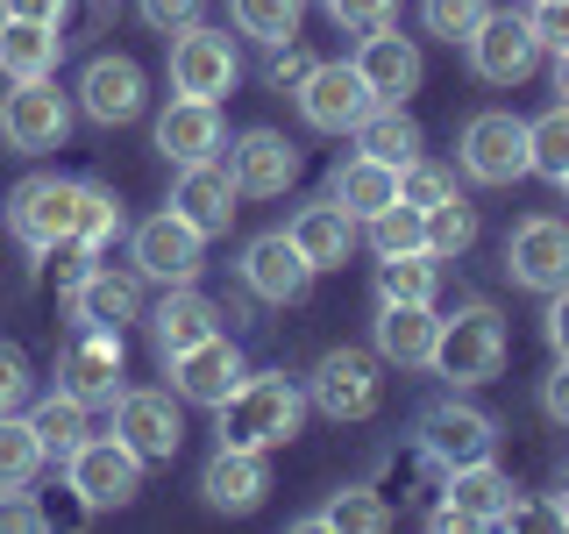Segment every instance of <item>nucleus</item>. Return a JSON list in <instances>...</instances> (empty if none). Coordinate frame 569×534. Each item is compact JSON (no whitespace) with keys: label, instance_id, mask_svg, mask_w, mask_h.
<instances>
[{"label":"nucleus","instance_id":"f257e3e1","mask_svg":"<svg viewBox=\"0 0 569 534\" xmlns=\"http://www.w3.org/2000/svg\"><path fill=\"white\" fill-rule=\"evenodd\" d=\"M221 449H284L307 421V392H299L284 370H242V385L228 392L221 406Z\"/></svg>","mask_w":569,"mask_h":534},{"label":"nucleus","instance_id":"f03ea898","mask_svg":"<svg viewBox=\"0 0 569 534\" xmlns=\"http://www.w3.org/2000/svg\"><path fill=\"white\" fill-rule=\"evenodd\" d=\"M427 370L449 378L456 392L462 385H491L498 370H506V320H498V307H485V299L456 307L441 320V335H435V364Z\"/></svg>","mask_w":569,"mask_h":534},{"label":"nucleus","instance_id":"7ed1b4c3","mask_svg":"<svg viewBox=\"0 0 569 534\" xmlns=\"http://www.w3.org/2000/svg\"><path fill=\"white\" fill-rule=\"evenodd\" d=\"M456 165L470 186H520L533 171L527 157V121L506 115V107H485V115L462 121V142H456Z\"/></svg>","mask_w":569,"mask_h":534},{"label":"nucleus","instance_id":"20e7f679","mask_svg":"<svg viewBox=\"0 0 569 534\" xmlns=\"http://www.w3.org/2000/svg\"><path fill=\"white\" fill-rule=\"evenodd\" d=\"M64 485L79 492V506H93V513L129 506V498L142 492V456L121 435H86L79 449L64 456Z\"/></svg>","mask_w":569,"mask_h":534},{"label":"nucleus","instance_id":"39448f33","mask_svg":"<svg viewBox=\"0 0 569 534\" xmlns=\"http://www.w3.org/2000/svg\"><path fill=\"white\" fill-rule=\"evenodd\" d=\"M64 136H71V100L50 79H14V93H0V142L14 157L64 150Z\"/></svg>","mask_w":569,"mask_h":534},{"label":"nucleus","instance_id":"423d86ee","mask_svg":"<svg viewBox=\"0 0 569 534\" xmlns=\"http://www.w3.org/2000/svg\"><path fill=\"white\" fill-rule=\"evenodd\" d=\"M292 100H299V121L320 136H349L356 121L378 107V93L363 86V71H356V58H328V65H313L307 79L292 86Z\"/></svg>","mask_w":569,"mask_h":534},{"label":"nucleus","instance_id":"0eeeda50","mask_svg":"<svg viewBox=\"0 0 569 534\" xmlns=\"http://www.w3.org/2000/svg\"><path fill=\"white\" fill-rule=\"evenodd\" d=\"M71 214H79V178H58V171H36L8 192V236L43 257L50 243L71 236Z\"/></svg>","mask_w":569,"mask_h":534},{"label":"nucleus","instance_id":"6e6552de","mask_svg":"<svg viewBox=\"0 0 569 534\" xmlns=\"http://www.w3.org/2000/svg\"><path fill=\"white\" fill-rule=\"evenodd\" d=\"M506 278L520 285V293H556L569 285V221L562 214H527L520 228L506 236Z\"/></svg>","mask_w":569,"mask_h":534},{"label":"nucleus","instance_id":"1a4fd4ad","mask_svg":"<svg viewBox=\"0 0 569 534\" xmlns=\"http://www.w3.org/2000/svg\"><path fill=\"white\" fill-rule=\"evenodd\" d=\"M420 456L435 463V471L485 463V456H498V421L477 414V406H462V399H435L420 414Z\"/></svg>","mask_w":569,"mask_h":534},{"label":"nucleus","instance_id":"9d476101","mask_svg":"<svg viewBox=\"0 0 569 534\" xmlns=\"http://www.w3.org/2000/svg\"><path fill=\"white\" fill-rule=\"evenodd\" d=\"M378 356L370 349H328L313 364V385H307V406H320L328 421H370L378 414Z\"/></svg>","mask_w":569,"mask_h":534},{"label":"nucleus","instance_id":"9b49d317","mask_svg":"<svg viewBox=\"0 0 569 534\" xmlns=\"http://www.w3.org/2000/svg\"><path fill=\"white\" fill-rule=\"evenodd\" d=\"M129 249H136V271H142V278H157V285H192V278H200V257H207V236H200V228H192L178 207H164V214H150V221H136Z\"/></svg>","mask_w":569,"mask_h":534},{"label":"nucleus","instance_id":"f8f14e48","mask_svg":"<svg viewBox=\"0 0 569 534\" xmlns=\"http://www.w3.org/2000/svg\"><path fill=\"white\" fill-rule=\"evenodd\" d=\"M236 79H242V58H236V43H228L221 29L192 22V29L171 36V93L221 100V93H236Z\"/></svg>","mask_w":569,"mask_h":534},{"label":"nucleus","instance_id":"ddd939ff","mask_svg":"<svg viewBox=\"0 0 569 534\" xmlns=\"http://www.w3.org/2000/svg\"><path fill=\"white\" fill-rule=\"evenodd\" d=\"M114 435L129 442L142 463H171L186 449V414H178V392H150V385H121L114 399Z\"/></svg>","mask_w":569,"mask_h":534},{"label":"nucleus","instance_id":"4468645a","mask_svg":"<svg viewBox=\"0 0 569 534\" xmlns=\"http://www.w3.org/2000/svg\"><path fill=\"white\" fill-rule=\"evenodd\" d=\"M64 392L93 414V406H114L121 399V328H79L58 364Z\"/></svg>","mask_w":569,"mask_h":534},{"label":"nucleus","instance_id":"2eb2a0df","mask_svg":"<svg viewBox=\"0 0 569 534\" xmlns=\"http://www.w3.org/2000/svg\"><path fill=\"white\" fill-rule=\"evenodd\" d=\"M236 271H242L249 293L271 299V307H292V299H307V285H313V264L299 257V243L284 236V228H271V236H249Z\"/></svg>","mask_w":569,"mask_h":534},{"label":"nucleus","instance_id":"dca6fc26","mask_svg":"<svg viewBox=\"0 0 569 534\" xmlns=\"http://www.w3.org/2000/svg\"><path fill=\"white\" fill-rule=\"evenodd\" d=\"M441 506H435V527H498V513L512 506V477L498 463H462V471H441Z\"/></svg>","mask_w":569,"mask_h":534},{"label":"nucleus","instance_id":"f3484780","mask_svg":"<svg viewBox=\"0 0 569 534\" xmlns=\"http://www.w3.org/2000/svg\"><path fill=\"white\" fill-rule=\"evenodd\" d=\"M462 50H470V71H477L485 86H520L527 71L541 65V43H533L527 14H498V8L485 14V29H477Z\"/></svg>","mask_w":569,"mask_h":534},{"label":"nucleus","instance_id":"a211bd4d","mask_svg":"<svg viewBox=\"0 0 569 534\" xmlns=\"http://www.w3.org/2000/svg\"><path fill=\"white\" fill-rule=\"evenodd\" d=\"M164 370H171V392L186 406H221L228 392L242 385V349L228 343V335H207V343L164 356Z\"/></svg>","mask_w":569,"mask_h":534},{"label":"nucleus","instance_id":"6ab92c4d","mask_svg":"<svg viewBox=\"0 0 569 534\" xmlns=\"http://www.w3.org/2000/svg\"><path fill=\"white\" fill-rule=\"evenodd\" d=\"M142 65L121 58V50H107V58H93L79 71V115L100 121V129H114V121H136L142 115Z\"/></svg>","mask_w":569,"mask_h":534},{"label":"nucleus","instance_id":"aec40b11","mask_svg":"<svg viewBox=\"0 0 569 534\" xmlns=\"http://www.w3.org/2000/svg\"><path fill=\"white\" fill-rule=\"evenodd\" d=\"M157 150L171 165H207V157L228 150V121H221V100H192L178 93L164 115H157Z\"/></svg>","mask_w":569,"mask_h":534},{"label":"nucleus","instance_id":"412c9836","mask_svg":"<svg viewBox=\"0 0 569 534\" xmlns=\"http://www.w3.org/2000/svg\"><path fill=\"white\" fill-rule=\"evenodd\" d=\"M435 335H441L435 307H413V299H378V320H370V349H378V364L427 370V364H435Z\"/></svg>","mask_w":569,"mask_h":534},{"label":"nucleus","instance_id":"4be33fe9","mask_svg":"<svg viewBox=\"0 0 569 534\" xmlns=\"http://www.w3.org/2000/svg\"><path fill=\"white\" fill-rule=\"evenodd\" d=\"M228 171H236L242 200H278L299 178V150L278 129H249V136H236V150H228Z\"/></svg>","mask_w":569,"mask_h":534},{"label":"nucleus","instance_id":"5701e85b","mask_svg":"<svg viewBox=\"0 0 569 534\" xmlns=\"http://www.w3.org/2000/svg\"><path fill=\"white\" fill-rule=\"evenodd\" d=\"M236 171L221 165V157H207V165H178V186H171V207L186 214L200 236H228V221H236Z\"/></svg>","mask_w":569,"mask_h":534},{"label":"nucleus","instance_id":"b1692460","mask_svg":"<svg viewBox=\"0 0 569 534\" xmlns=\"http://www.w3.org/2000/svg\"><path fill=\"white\" fill-rule=\"evenodd\" d=\"M64 307L79 328H129V320H142V271H107V264H93L64 293Z\"/></svg>","mask_w":569,"mask_h":534},{"label":"nucleus","instance_id":"393cba45","mask_svg":"<svg viewBox=\"0 0 569 534\" xmlns=\"http://www.w3.org/2000/svg\"><path fill=\"white\" fill-rule=\"evenodd\" d=\"M200 492L213 513H257L263 492H271V463H263V449H213L207 471H200Z\"/></svg>","mask_w":569,"mask_h":534},{"label":"nucleus","instance_id":"a878e982","mask_svg":"<svg viewBox=\"0 0 569 534\" xmlns=\"http://www.w3.org/2000/svg\"><path fill=\"white\" fill-rule=\"evenodd\" d=\"M356 71H363V86L378 100H406V93H420V43L413 36H399V29H370L363 43H356Z\"/></svg>","mask_w":569,"mask_h":534},{"label":"nucleus","instance_id":"bb28decb","mask_svg":"<svg viewBox=\"0 0 569 534\" xmlns=\"http://www.w3.org/2000/svg\"><path fill=\"white\" fill-rule=\"evenodd\" d=\"M284 236L299 243V257H307L313 271H342L349 249H356V214H342L335 192H320V200H307L292 221H284Z\"/></svg>","mask_w":569,"mask_h":534},{"label":"nucleus","instance_id":"cd10ccee","mask_svg":"<svg viewBox=\"0 0 569 534\" xmlns=\"http://www.w3.org/2000/svg\"><path fill=\"white\" fill-rule=\"evenodd\" d=\"M207 335H221V307H213L200 285H164V299L150 307V343H157V356H178V349L207 343Z\"/></svg>","mask_w":569,"mask_h":534},{"label":"nucleus","instance_id":"c85d7f7f","mask_svg":"<svg viewBox=\"0 0 569 534\" xmlns=\"http://www.w3.org/2000/svg\"><path fill=\"white\" fill-rule=\"evenodd\" d=\"M58 58H64V29L0 14V71L8 79H58Z\"/></svg>","mask_w":569,"mask_h":534},{"label":"nucleus","instance_id":"c756f323","mask_svg":"<svg viewBox=\"0 0 569 534\" xmlns=\"http://www.w3.org/2000/svg\"><path fill=\"white\" fill-rule=\"evenodd\" d=\"M349 136H356V150H363V157H378V165H391V171L420 157V121L406 115V100H378Z\"/></svg>","mask_w":569,"mask_h":534},{"label":"nucleus","instance_id":"7c9ffc66","mask_svg":"<svg viewBox=\"0 0 569 534\" xmlns=\"http://www.w3.org/2000/svg\"><path fill=\"white\" fill-rule=\"evenodd\" d=\"M328 192L342 200V214H356V228H363V221H370L378 207H391V200H399V171L356 150L349 165H335V186H328Z\"/></svg>","mask_w":569,"mask_h":534},{"label":"nucleus","instance_id":"2f4dec72","mask_svg":"<svg viewBox=\"0 0 569 534\" xmlns=\"http://www.w3.org/2000/svg\"><path fill=\"white\" fill-rule=\"evenodd\" d=\"M435 293H441V257H427V249L378 257V299H413V307H435Z\"/></svg>","mask_w":569,"mask_h":534},{"label":"nucleus","instance_id":"473e14b6","mask_svg":"<svg viewBox=\"0 0 569 534\" xmlns=\"http://www.w3.org/2000/svg\"><path fill=\"white\" fill-rule=\"evenodd\" d=\"M29 421H36V442H43V456H58V463L79 449L86 435H93V427H86V406L71 399L64 385L50 392V399H36V406H29Z\"/></svg>","mask_w":569,"mask_h":534},{"label":"nucleus","instance_id":"72a5a7b5","mask_svg":"<svg viewBox=\"0 0 569 534\" xmlns=\"http://www.w3.org/2000/svg\"><path fill=\"white\" fill-rule=\"evenodd\" d=\"M36 471H43V442H36V421L8 406V414H0V492L36 485Z\"/></svg>","mask_w":569,"mask_h":534},{"label":"nucleus","instance_id":"f704fd0d","mask_svg":"<svg viewBox=\"0 0 569 534\" xmlns=\"http://www.w3.org/2000/svg\"><path fill=\"white\" fill-rule=\"evenodd\" d=\"M313 521L328 527V534H385V527H391V506H385L370 485H342L328 506L313 513Z\"/></svg>","mask_w":569,"mask_h":534},{"label":"nucleus","instance_id":"c9c22d12","mask_svg":"<svg viewBox=\"0 0 569 534\" xmlns=\"http://www.w3.org/2000/svg\"><path fill=\"white\" fill-rule=\"evenodd\" d=\"M420 221H427V257H441V264L462 257V249L477 243V207L456 200V192H449V200H435V207H420Z\"/></svg>","mask_w":569,"mask_h":534},{"label":"nucleus","instance_id":"e433bc0d","mask_svg":"<svg viewBox=\"0 0 569 534\" xmlns=\"http://www.w3.org/2000/svg\"><path fill=\"white\" fill-rule=\"evenodd\" d=\"M228 14L257 43H292L299 22H307V0H228Z\"/></svg>","mask_w":569,"mask_h":534},{"label":"nucleus","instance_id":"4c0bfd02","mask_svg":"<svg viewBox=\"0 0 569 534\" xmlns=\"http://www.w3.org/2000/svg\"><path fill=\"white\" fill-rule=\"evenodd\" d=\"M129 228V214H121V200L107 186H93V178H79V214H71V236H79L86 249H107Z\"/></svg>","mask_w":569,"mask_h":534},{"label":"nucleus","instance_id":"58836bf2","mask_svg":"<svg viewBox=\"0 0 569 534\" xmlns=\"http://www.w3.org/2000/svg\"><path fill=\"white\" fill-rule=\"evenodd\" d=\"M527 157H533V171H541V178H562L569 171V100H556L548 115L527 121Z\"/></svg>","mask_w":569,"mask_h":534},{"label":"nucleus","instance_id":"ea45409f","mask_svg":"<svg viewBox=\"0 0 569 534\" xmlns=\"http://www.w3.org/2000/svg\"><path fill=\"white\" fill-rule=\"evenodd\" d=\"M363 228H370V249H378V257H399V249H427V221H420V207H406V200L378 207Z\"/></svg>","mask_w":569,"mask_h":534},{"label":"nucleus","instance_id":"a19ab883","mask_svg":"<svg viewBox=\"0 0 569 534\" xmlns=\"http://www.w3.org/2000/svg\"><path fill=\"white\" fill-rule=\"evenodd\" d=\"M491 0H420V22L427 36H441V43H470L477 29H485Z\"/></svg>","mask_w":569,"mask_h":534},{"label":"nucleus","instance_id":"79ce46f5","mask_svg":"<svg viewBox=\"0 0 569 534\" xmlns=\"http://www.w3.org/2000/svg\"><path fill=\"white\" fill-rule=\"evenodd\" d=\"M449 192H456V171L427 165V157L399 165V200H406V207H435V200H449Z\"/></svg>","mask_w":569,"mask_h":534},{"label":"nucleus","instance_id":"37998d69","mask_svg":"<svg viewBox=\"0 0 569 534\" xmlns=\"http://www.w3.org/2000/svg\"><path fill=\"white\" fill-rule=\"evenodd\" d=\"M328 14H335L349 36H370V29H385L391 14H399V0H328Z\"/></svg>","mask_w":569,"mask_h":534},{"label":"nucleus","instance_id":"c03bdc74","mask_svg":"<svg viewBox=\"0 0 569 534\" xmlns=\"http://www.w3.org/2000/svg\"><path fill=\"white\" fill-rule=\"evenodd\" d=\"M43 527H50V513L29 498V485L0 492V534H43Z\"/></svg>","mask_w":569,"mask_h":534},{"label":"nucleus","instance_id":"a18cd8bd","mask_svg":"<svg viewBox=\"0 0 569 534\" xmlns=\"http://www.w3.org/2000/svg\"><path fill=\"white\" fill-rule=\"evenodd\" d=\"M29 385H36V370H29L22 343H0V414H8V406H22V399H29Z\"/></svg>","mask_w":569,"mask_h":534},{"label":"nucleus","instance_id":"49530a36","mask_svg":"<svg viewBox=\"0 0 569 534\" xmlns=\"http://www.w3.org/2000/svg\"><path fill=\"white\" fill-rule=\"evenodd\" d=\"M527 29H533V43H541V50H569V0H533Z\"/></svg>","mask_w":569,"mask_h":534},{"label":"nucleus","instance_id":"de8ad7c7","mask_svg":"<svg viewBox=\"0 0 569 534\" xmlns=\"http://www.w3.org/2000/svg\"><path fill=\"white\" fill-rule=\"evenodd\" d=\"M43 257L58 264V285H64V293H71V285H79V278H86V271H93V264H100V249H86L79 236H64V243H50Z\"/></svg>","mask_w":569,"mask_h":534},{"label":"nucleus","instance_id":"09e8293b","mask_svg":"<svg viewBox=\"0 0 569 534\" xmlns=\"http://www.w3.org/2000/svg\"><path fill=\"white\" fill-rule=\"evenodd\" d=\"M136 8H142V22H150L157 36H178V29L200 22V0H136Z\"/></svg>","mask_w":569,"mask_h":534},{"label":"nucleus","instance_id":"8fccbe9b","mask_svg":"<svg viewBox=\"0 0 569 534\" xmlns=\"http://www.w3.org/2000/svg\"><path fill=\"white\" fill-rule=\"evenodd\" d=\"M541 414L556 427H569V356H556V370L541 378Z\"/></svg>","mask_w":569,"mask_h":534},{"label":"nucleus","instance_id":"3c124183","mask_svg":"<svg viewBox=\"0 0 569 534\" xmlns=\"http://www.w3.org/2000/svg\"><path fill=\"white\" fill-rule=\"evenodd\" d=\"M313 71V58L307 50H292V43H271V86H284V93H292L299 79H307Z\"/></svg>","mask_w":569,"mask_h":534},{"label":"nucleus","instance_id":"603ef678","mask_svg":"<svg viewBox=\"0 0 569 534\" xmlns=\"http://www.w3.org/2000/svg\"><path fill=\"white\" fill-rule=\"evenodd\" d=\"M541 328H548V349L569 356V285H556L548 293V314H541Z\"/></svg>","mask_w":569,"mask_h":534},{"label":"nucleus","instance_id":"864d4df0","mask_svg":"<svg viewBox=\"0 0 569 534\" xmlns=\"http://www.w3.org/2000/svg\"><path fill=\"white\" fill-rule=\"evenodd\" d=\"M0 14H22V22H50V29H64L71 0H0Z\"/></svg>","mask_w":569,"mask_h":534},{"label":"nucleus","instance_id":"5fc2aeb1","mask_svg":"<svg viewBox=\"0 0 569 534\" xmlns=\"http://www.w3.org/2000/svg\"><path fill=\"white\" fill-rule=\"evenodd\" d=\"M556 93L569 100V50H556Z\"/></svg>","mask_w":569,"mask_h":534},{"label":"nucleus","instance_id":"6e6d98bb","mask_svg":"<svg viewBox=\"0 0 569 534\" xmlns=\"http://www.w3.org/2000/svg\"><path fill=\"white\" fill-rule=\"evenodd\" d=\"M556 498H562V513H569V471H562V492H556Z\"/></svg>","mask_w":569,"mask_h":534},{"label":"nucleus","instance_id":"4d7b16f0","mask_svg":"<svg viewBox=\"0 0 569 534\" xmlns=\"http://www.w3.org/2000/svg\"><path fill=\"white\" fill-rule=\"evenodd\" d=\"M556 186H562V200H569V171H562V178H556Z\"/></svg>","mask_w":569,"mask_h":534}]
</instances>
